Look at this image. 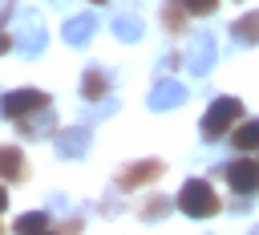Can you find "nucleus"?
<instances>
[{"label":"nucleus","instance_id":"nucleus-1","mask_svg":"<svg viewBox=\"0 0 259 235\" xmlns=\"http://www.w3.org/2000/svg\"><path fill=\"white\" fill-rule=\"evenodd\" d=\"M239 122H243V101H239V97H214L210 109L202 113V138H206V142H219V138H227Z\"/></svg>","mask_w":259,"mask_h":235},{"label":"nucleus","instance_id":"nucleus-2","mask_svg":"<svg viewBox=\"0 0 259 235\" xmlns=\"http://www.w3.org/2000/svg\"><path fill=\"white\" fill-rule=\"evenodd\" d=\"M178 211L190 215V219H206L219 211V194L206 178H186V186L178 190Z\"/></svg>","mask_w":259,"mask_h":235},{"label":"nucleus","instance_id":"nucleus-3","mask_svg":"<svg viewBox=\"0 0 259 235\" xmlns=\"http://www.w3.org/2000/svg\"><path fill=\"white\" fill-rule=\"evenodd\" d=\"M36 109H53V97H49L45 89H8V93L0 97V113H4L8 122L24 118V113H36Z\"/></svg>","mask_w":259,"mask_h":235},{"label":"nucleus","instance_id":"nucleus-4","mask_svg":"<svg viewBox=\"0 0 259 235\" xmlns=\"http://www.w3.org/2000/svg\"><path fill=\"white\" fill-rule=\"evenodd\" d=\"M162 174H166V166H162L158 158H142V162L121 166L117 178H113V186H117V190H138V186H146V182H154V178H162Z\"/></svg>","mask_w":259,"mask_h":235},{"label":"nucleus","instance_id":"nucleus-5","mask_svg":"<svg viewBox=\"0 0 259 235\" xmlns=\"http://www.w3.org/2000/svg\"><path fill=\"white\" fill-rule=\"evenodd\" d=\"M223 178H227V186H231L235 194H255V190H259V162L235 158V162L223 166Z\"/></svg>","mask_w":259,"mask_h":235},{"label":"nucleus","instance_id":"nucleus-6","mask_svg":"<svg viewBox=\"0 0 259 235\" xmlns=\"http://www.w3.org/2000/svg\"><path fill=\"white\" fill-rule=\"evenodd\" d=\"M214 57H219V49H214V36H210V32H198V36L190 41V53H186V69H190L194 77H202V73H210Z\"/></svg>","mask_w":259,"mask_h":235},{"label":"nucleus","instance_id":"nucleus-7","mask_svg":"<svg viewBox=\"0 0 259 235\" xmlns=\"http://www.w3.org/2000/svg\"><path fill=\"white\" fill-rule=\"evenodd\" d=\"M186 101V85L182 81H170V77H162L154 89H150V109H158V113H166V109H178Z\"/></svg>","mask_w":259,"mask_h":235},{"label":"nucleus","instance_id":"nucleus-8","mask_svg":"<svg viewBox=\"0 0 259 235\" xmlns=\"http://www.w3.org/2000/svg\"><path fill=\"white\" fill-rule=\"evenodd\" d=\"M16 130H20V138H57V118L49 109H36V113L16 118Z\"/></svg>","mask_w":259,"mask_h":235},{"label":"nucleus","instance_id":"nucleus-9","mask_svg":"<svg viewBox=\"0 0 259 235\" xmlns=\"http://www.w3.org/2000/svg\"><path fill=\"white\" fill-rule=\"evenodd\" d=\"M53 142H57V154H61V158H81L93 138H89V126H69V130H61Z\"/></svg>","mask_w":259,"mask_h":235},{"label":"nucleus","instance_id":"nucleus-10","mask_svg":"<svg viewBox=\"0 0 259 235\" xmlns=\"http://www.w3.org/2000/svg\"><path fill=\"white\" fill-rule=\"evenodd\" d=\"M93 32H97V16H93V12L73 16V20H65V28H61V36H65L69 45H89Z\"/></svg>","mask_w":259,"mask_h":235},{"label":"nucleus","instance_id":"nucleus-11","mask_svg":"<svg viewBox=\"0 0 259 235\" xmlns=\"http://www.w3.org/2000/svg\"><path fill=\"white\" fill-rule=\"evenodd\" d=\"M28 174V162L20 154V146H0V178L4 182H20Z\"/></svg>","mask_w":259,"mask_h":235},{"label":"nucleus","instance_id":"nucleus-12","mask_svg":"<svg viewBox=\"0 0 259 235\" xmlns=\"http://www.w3.org/2000/svg\"><path fill=\"white\" fill-rule=\"evenodd\" d=\"M45 49V28H40V16L36 12H24V32H20V53L24 57H36Z\"/></svg>","mask_w":259,"mask_h":235},{"label":"nucleus","instance_id":"nucleus-13","mask_svg":"<svg viewBox=\"0 0 259 235\" xmlns=\"http://www.w3.org/2000/svg\"><path fill=\"white\" fill-rule=\"evenodd\" d=\"M81 97H85V101H105V97H109V73H105V69H85V77H81Z\"/></svg>","mask_w":259,"mask_h":235},{"label":"nucleus","instance_id":"nucleus-14","mask_svg":"<svg viewBox=\"0 0 259 235\" xmlns=\"http://www.w3.org/2000/svg\"><path fill=\"white\" fill-rule=\"evenodd\" d=\"M186 16H194V12L186 8V0H166V4H162V28H166V32H174V36L186 32V24H190Z\"/></svg>","mask_w":259,"mask_h":235},{"label":"nucleus","instance_id":"nucleus-15","mask_svg":"<svg viewBox=\"0 0 259 235\" xmlns=\"http://www.w3.org/2000/svg\"><path fill=\"white\" fill-rule=\"evenodd\" d=\"M231 41L239 45H259V12H243L231 20Z\"/></svg>","mask_w":259,"mask_h":235},{"label":"nucleus","instance_id":"nucleus-16","mask_svg":"<svg viewBox=\"0 0 259 235\" xmlns=\"http://www.w3.org/2000/svg\"><path fill=\"white\" fill-rule=\"evenodd\" d=\"M231 146H235V150H259V118L239 122V126L231 130Z\"/></svg>","mask_w":259,"mask_h":235},{"label":"nucleus","instance_id":"nucleus-17","mask_svg":"<svg viewBox=\"0 0 259 235\" xmlns=\"http://www.w3.org/2000/svg\"><path fill=\"white\" fill-rule=\"evenodd\" d=\"M113 32H117V41H142V20L138 16H117Z\"/></svg>","mask_w":259,"mask_h":235},{"label":"nucleus","instance_id":"nucleus-18","mask_svg":"<svg viewBox=\"0 0 259 235\" xmlns=\"http://www.w3.org/2000/svg\"><path fill=\"white\" fill-rule=\"evenodd\" d=\"M16 231H20V235H28V231H49V215H45V211H28V215L16 219Z\"/></svg>","mask_w":259,"mask_h":235},{"label":"nucleus","instance_id":"nucleus-19","mask_svg":"<svg viewBox=\"0 0 259 235\" xmlns=\"http://www.w3.org/2000/svg\"><path fill=\"white\" fill-rule=\"evenodd\" d=\"M166 211H170V199H162V194H158V199H150V203L142 207V219H150V223H154V219H162Z\"/></svg>","mask_w":259,"mask_h":235},{"label":"nucleus","instance_id":"nucleus-20","mask_svg":"<svg viewBox=\"0 0 259 235\" xmlns=\"http://www.w3.org/2000/svg\"><path fill=\"white\" fill-rule=\"evenodd\" d=\"M186 8H190L194 16H210V12L219 8V0H186Z\"/></svg>","mask_w":259,"mask_h":235},{"label":"nucleus","instance_id":"nucleus-21","mask_svg":"<svg viewBox=\"0 0 259 235\" xmlns=\"http://www.w3.org/2000/svg\"><path fill=\"white\" fill-rule=\"evenodd\" d=\"M12 8H16V0H0V28H4V20L12 16Z\"/></svg>","mask_w":259,"mask_h":235},{"label":"nucleus","instance_id":"nucleus-22","mask_svg":"<svg viewBox=\"0 0 259 235\" xmlns=\"http://www.w3.org/2000/svg\"><path fill=\"white\" fill-rule=\"evenodd\" d=\"M8 49H12V36H8V32H0V53H8Z\"/></svg>","mask_w":259,"mask_h":235},{"label":"nucleus","instance_id":"nucleus-23","mask_svg":"<svg viewBox=\"0 0 259 235\" xmlns=\"http://www.w3.org/2000/svg\"><path fill=\"white\" fill-rule=\"evenodd\" d=\"M0 211H8V190L0 186Z\"/></svg>","mask_w":259,"mask_h":235},{"label":"nucleus","instance_id":"nucleus-24","mask_svg":"<svg viewBox=\"0 0 259 235\" xmlns=\"http://www.w3.org/2000/svg\"><path fill=\"white\" fill-rule=\"evenodd\" d=\"M93 4H105V0H93Z\"/></svg>","mask_w":259,"mask_h":235},{"label":"nucleus","instance_id":"nucleus-25","mask_svg":"<svg viewBox=\"0 0 259 235\" xmlns=\"http://www.w3.org/2000/svg\"><path fill=\"white\" fill-rule=\"evenodd\" d=\"M0 231H4V227H0Z\"/></svg>","mask_w":259,"mask_h":235}]
</instances>
